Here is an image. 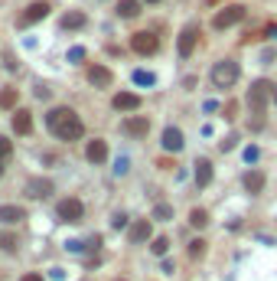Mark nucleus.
I'll return each instance as SVG.
<instances>
[{"label": "nucleus", "mask_w": 277, "mask_h": 281, "mask_svg": "<svg viewBox=\"0 0 277 281\" xmlns=\"http://www.w3.org/2000/svg\"><path fill=\"white\" fill-rule=\"evenodd\" d=\"M46 128H49L59 140H78V137L85 134L82 118H78L72 108H62V105H59V108H52L49 115H46Z\"/></svg>", "instance_id": "f257e3e1"}, {"label": "nucleus", "mask_w": 277, "mask_h": 281, "mask_svg": "<svg viewBox=\"0 0 277 281\" xmlns=\"http://www.w3.org/2000/svg\"><path fill=\"white\" fill-rule=\"evenodd\" d=\"M271 98H274V85L267 82V78L251 82V89H248V108H251V115H258V121L264 118L267 102H271Z\"/></svg>", "instance_id": "f03ea898"}, {"label": "nucleus", "mask_w": 277, "mask_h": 281, "mask_svg": "<svg viewBox=\"0 0 277 281\" xmlns=\"http://www.w3.org/2000/svg\"><path fill=\"white\" fill-rule=\"evenodd\" d=\"M212 85L216 89H231V85L238 82V75H241V69H238V63L235 59H219L216 66H212Z\"/></svg>", "instance_id": "7ed1b4c3"}, {"label": "nucleus", "mask_w": 277, "mask_h": 281, "mask_svg": "<svg viewBox=\"0 0 277 281\" xmlns=\"http://www.w3.org/2000/svg\"><path fill=\"white\" fill-rule=\"evenodd\" d=\"M241 20H245V7H241V4H228V7H222V10L212 16V26H216V30H228V26H235Z\"/></svg>", "instance_id": "20e7f679"}, {"label": "nucleus", "mask_w": 277, "mask_h": 281, "mask_svg": "<svg viewBox=\"0 0 277 281\" xmlns=\"http://www.w3.org/2000/svg\"><path fill=\"white\" fill-rule=\"evenodd\" d=\"M49 0H33L30 7H26V10L16 16V26H33V23H39V20H46L49 16Z\"/></svg>", "instance_id": "39448f33"}, {"label": "nucleus", "mask_w": 277, "mask_h": 281, "mask_svg": "<svg viewBox=\"0 0 277 281\" xmlns=\"http://www.w3.org/2000/svg\"><path fill=\"white\" fill-rule=\"evenodd\" d=\"M56 216L62 219V223H82V216H85V206H82V199H75V196H66V199H59V206H56Z\"/></svg>", "instance_id": "423d86ee"}, {"label": "nucleus", "mask_w": 277, "mask_h": 281, "mask_svg": "<svg viewBox=\"0 0 277 281\" xmlns=\"http://www.w3.org/2000/svg\"><path fill=\"white\" fill-rule=\"evenodd\" d=\"M131 49L137 52V56H154V52L160 49V39H157V33H150V30H140V33H134V36H131Z\"/></svg>", "instance_id": "0eeeda50"}, {"label": "nucleus", "mask_w": 277, "mask_h": 281, "mask_svg": "<svg viewBox=\"0 0 277 281\" xmlns=\"http://www.w3.org/2000/svg\"><path fill=\"white\" fill-rule=\"evenodd\" d=\"M196 43H199V23H186V26H183V33H180V39H176V49H180V56H183V59H189V56H193Z\"/></svg>", "instance_id": "6e6552de"}, {"label": "nucleus", "mask_w": 277, "mask_h": 281, "mask_svg": "<svg viewBox=\"0 0 277 281\" xmlns=\"http://www.w3.org/2000/svg\"><path fill=\"white\" fill-rule=\"evenodd\" d=\"M121 131L127 137H147V131H150V118L147 115H131V118H124L121 121Z\"/></svg>", "instance_id": "1a4fd4ad"}, {"label": "nucleus", "mask_w": 277, "mask_h": 281, "mask_svg": "<svg viewBox=\"0 0 277 281\" xmlns=\"http://www.w3.org/2000/svg\"><path fill=\"white\" fill-rule=\"evenodd\" d=\"M111 108L114 111H137L140 108V95H134V92H118L111 98Z\"/></svg>", "instance_id": "9d476101"}, {"label": "nucleus", "mask_w": 277, "mask_h": 281, "mask_svg": "<svg viewBox=\"0 0 277 281\" xmlns=\"http://www.w3.org/2000/svg\"><path fill=\"white\" fill-rule=\"evenodd\" d=\"M88 82H92L95 89H108L114 82V75H111L108 66H88Z\"/></svg>", "instance_id": "9b49d317"}, {"label": "nucleus", "mask_w": 277, "mask_h": 281, "mask_svg": "<svg viewBox=\"0 0 277 281\" xmlns=\"http://www.w3.org/2000/svg\"><path fill=\"white\" fill-rule=\"evenodd\" d=\"M160 144H163V151L180 154V151H183V144H186V140H183V131H180V128H173V125L163 128V140H160Z\"/></svg>", "instance_id": "f8f14e48"}, {"label": "nucleus", "mask_w": 277, "mask_h": 281, "mask_svg": "<svg viewBox=\"0 0 277 281\" xmlns=\"http://www.w3.org/2000/svg\"><path fill=\"white\" fill-rule=\"evenodd\" d=\"M150 235H154V226H150V219H137V223L131 226V232H127V239L134 245H144Z\"/></svg>", "instance_id": "ddd939ff"}, {"label": "nucleus", "mask_w": 277, "mask_h": 281, "mask_svg": "<svg viewBox=\"0 0 277 281\" xmlns=\"http://www.w3.org/2000/svg\"><path fill=\"white\" fill-rule=\"evenodd\" d=\"M85 157H88L92 164H104V160H108V144H104L101 137L88 140V147H85Z\"/></svg>", "instance_id": "4468645a"}, {"label": "nucleus", "mask_w": 277, "mask_h": 281, "mask_svg": "<svg viewBox=\"0 0 277 281\" xmlns=\"http://www.w3.org/2000/svg\"><path fill=\"white\" fill-rule=\"evenodd\" d=\"M23 219H26L23 206H10V203L0 206V223H4V226H16V223H23Z\"/></svg>", "instance_id": "2eb2a0df"}, {"label": "nucleus", "mask_w": 277, "mask_h": 281, "mask_svg": "<svg viewBox=\"0 0 277 281\" xmlns=\"http://www.w3.org/2000/svg\"><path fill=\"white\" fill-rule=\"evenodd\" d=\"M13 131H16V134H30V131H33V115L26 108L13 111Z\"/></svg>", "instance_id": "dca6fc26"}, {"label": "nucleus", "mask_w": 277, "mask_h": 281, "mask_svg": "<svg viewBox=\"0 0 277 281\" xmlns=\"http://www.w3.org/2000/svg\"><path fill=\"white\" fill-rule=\"evenodd\" d=\"M193 167H196V173H193V177H196V187H209V183H212V164L202 157V160H196Z\"/></svg>", "instance_id": "f3484780"}, {"label": "nucleus", "mask_w": 277, "mask_h": 281, "mask_svg": "<svg viewBox=\"0 0 277 281\" xmlns=\"http://www.w3.org/2000/svg\"><path fill=\"white\" fill-rule=\"evenodd\" d=\"M26 193H30V196H36V199H42V196H49V193H52V183L33 177L30 183H26Z\"/></svg>", "instance_id": "a211bd4d"}, {"label": "nucleus", "mask_w": 277, "mask_h": 281, "mask_svg": "<svg viewBox=\"0 0 277 281\" xmlns=\"http://www.w3.org/2000/svg\"><path fill=\"white\" fill-rule=\"evenodd\" d=\"M140 13V0H118V16L121 20H134Z\"/></svg>", "instance_id": "6ab92c4d"}, {"label": "nucleus", "mask_w": 277, "mask_h": 281, "mask_svg": "<svg viewBox=\"0 0 277 281\" xmlns=\"http://www.w3.org/2000/svg\"><path fill=\"white\" fill-rule=\"evenodd\" d=\"M245 190L248 193H261L264 190V173L261 170H248L245 173Z\"/></svg>", "instance_id": "aec40b11"}, {"label": "nucleus", "mask_w": 277, "mask_h": 281, "mask_svg": "<svg viewBox=\"0 0 277 281\" xmlns=\"http://www.w3.org/2000/svg\"><path fill=\"white\" fill-rule=\"evenodd\" d=\"M16 102H20V92L7 85V89L0 92V108H4V111H16Z\"/></svg>", "instance_id": "412c9836"}, {"label": "nucleus", "mask_w": 277, "mask_h": 281, "mask_svg": "<svg viewBox=\"0 0 277 281\" xmlns=\"http://www.w3.org/2000/svg\"><path fill=\"white\" fill-rule=\"evenodd\" d=\"M88 20H85V13H78V10H72V13H66L62 16V30H82Z\"/></svg>", "instance_id": "4be33fe9"}, {"label": "nucleus", "mask_w": 277, "mask_h": 281, "mask_svg": "<svg viewBox=\"0 0 277 281\" xmlns=\"http://www.w3.org/2000/svg\"><path fill=\"white\" fill-rule=\"evenodd\" d=\"M0 249H4V252H16V249H20V239H16L13 232H0Z\"/></svg>", "instance_id": "5701e85b"}, {"label": "nucleus", "mask_w": 277, "mask_h": 281, "mask_svg": "<svg viewBox=\"0 0 277 281\" xmlns=\"http://www.w3.org/2000/svg\"><path fill=\"white\" fill-rule=\"evenodd\" d=\"M189 223L196 226V229H202V226H209V213H205V209H193V213H189Z\"/></svg>", "instance_id": "b1692460"}, {"label": "nucleus", "mask_w": 277, "mask_h": 281, "mask_svg": "<svg viewBox=\"0 0 277 281\" xmlns=\"http://www.w3.org/2000/svg\"><path fill=\"white\" fill-rule=\"evenodd\" d=\"M166 249H169V239H166V235H157L154 245H150V252H154V255H166Z\"/></svg>", "instance_id": "393cba45"}, {"label": "nucleus", "mask_w": 277, "mask_h": 281, "mask_svg": "<svg viewBox=\"0 0 277 281\" xmlns=\"http://www.w3.org/2000/svg\"><path fill=\"white\" fill-rule=\"evenodd\" d=\"M205 255V242L202 239H193L189 242V258H202Z\"/></svg>", "instance_id": "a878e982"}, {"label": "nucleus", "mask_w": 277, "mask_h": 281, "mask_svg": "<svg viewBox=\"0 0 277 281\" xmlns=\"http://www.w3.org/2000/svg\"><path fill=\"white\" fill-rule=\"evenodd\" d=\"M134 82H137V85H154L157 78H154V72H144V69H137V72H134Z\"/></svg>", "instance_id": "bb28decb"}, {"label": "nucleus", "mask_w": 277, "mask_h": 281, "mask_svg": "<svg viewBox=\"0 0 277 281\" xmlns=\"http://www.w3.org/2000/svg\"><path fill=\"white\" fill-rule=\"evenodd\" d=\"M154 219H173V206H166V203L154 206Z\"/></svg>", "instance_id": "cd10ccee"}, {"label": "nucleus", "mask_w": 277, "mask_h": 281, "mask_svg": "<svg viewBox=\"0 0 277 281\" xmlns=\"http://www.w3.org/2000/svg\"><path fill=\"white\" fill-rule=\"evenodd\" d=\"M10 154H13V144H10V140H7L4 134H0V160H7Z\"/></svg>", "instance_id": "c85d7f7f"}, {"label": "nucleus", "mask_w": 277, "mask_h": 281, "mask_svg": "<svg viewBox=\"0 0 277 281\" xmlns=\"http://www.w3.org/2000/svg\"><path fill=\"white\" fill-rule=\"evenodd\" d=\"M222 115H225L228 121H231V118H238V102H228L225 108H222Z\"/></svg>", "instance_id": "c756f323"}, {"label": "nucleus", "mask_w": 277, "mask_h": 281, "mask_svg": "<svg viewBox=\"0 0 277 281\" xmlns=\"http://www.w3.org/2000/svg\"><path fill=\"white\" fill-rule=\"evenodd\" d=\"M69 59H72V63H82V59H85V49H82V46L69 49Z\"/></svg>", "instance_id": "7c9ffc66"}, {"label": "nucleus", "mask_w": 277, "mask_h": 281, "mask_svg": "<svg viewBox=\"0 0 277 281\" xmlns=\"http://www.w3.org/2000/svg\"><path fill=\"white\" fill-rule=\"evenodd\" d=\"M111 226H114V229H124V226H127V216H124V213H118V216L111 219Z\"/></svg>", "instance_id": "2f4dec72"}, {"label": "nucleus", "mask_w": 277, "mask_h": 281, "mask_svg": "<svg viewBox=\"0 0 277 281\" xmlns=\"http://www.w3.org/2000/svg\"><path fill=\"white\" fill-rule=\"evenodd\" d=\"M258 157H261V151H258V147H248V151H245V160H248V164H254Z\"/></svg>", "instance_id": "473e14b6"}, {"label": "nucleus", "mask_w": 277, "mask_h": 281, "mask_svg": "<svg viewBox=\"0 0 277 281\" xmlns=\"http://www.w3.org/2000/svg\"><path fill=\"white\" fill-rule=\"evenodd\" d=\"M235 140H238V137H225L219 147H222V151H231V147H235Z\"/></svg>", "instance_id": "72a5a7b5"}, {"label": "nucleus", "mask_w": 277, "mask_h": 281, "mask_svg": "<svg viewBox=\"0 0 277 281\" xmlns=\"http://www.w3.org/2000/svg\"><path fill=\"white\" fill-rule=\"evenodd\" d=\"M20 281H42V275H39V271H30V275H23Z\"/></svg>", "instance_id": "f704fd0d"}, {"label": "nucleus", "mask_w": 277, "mask_h": 281, "mask_svg": "<svg viewBox=\"0 0 277 281\" xmlns=\"http://www.w3.org/2000/svg\"><path fill=\"white\" fill-rule=\"evenodd\" d=\"M36 98H49V89H46V85H36Z\"/></svg>", "instance_id": "c9c22d12"}, {"label": "nucleus", "mask_w": 277, "mask_h": 281, "mask_svg": "<svg viewBox=\"0 0 277 281\" xmlns=\"http://www.w3.org/2000/svg\"><path fill=\"white\" fill-rule=\"evenodd\" d=\"M0 177H4V160H0Z\"/></svg>", "instance_id": "e433bc0d"}, {"label": "nucleus", "mask_w": 277, "mask_h": 281, "mask_svg": "<svg viewBox=\"0 0 277 281\" xmlns=\"http://www.w3.org/2000/svg\"><path fill=\"white\" fill-rule=\"evenodd\" d=\"M271 102H274V105H277V89H274V98H271Z\"/></svg>", "instance_id": "4c0bfd02"}, {"label": "nucleus", "mask_w": 277, "mask_h": 281, "mask_svg": "<svg viewBox=\"0 0 277 281\" xmlns=\"http://www.w3.org/2000/svg\"><path fill=\"white\" fill-rule=\"evenodd\" d=\"M147 4H157V0H147Z\"/></svg>", "instance_id": "58836bf2"}]
</instances>
